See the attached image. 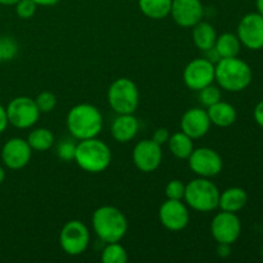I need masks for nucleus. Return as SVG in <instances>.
Segmentation results:
<instances>
[{
	"label": "nucleus",
	"mask_w": 263,
	"mask_h": 263,
	"mask_svg": "<svg viewBox=\"0 0 263 263\" xmlns=\"http://www.w3.org/2000/svg\"><path fill=\"white\" fill-rule=\"evenodd\" d=\"M67 128L77 140L97 138L103 128V116L95 105L81 103L69 109L67 115Z\"/></svg>",
	"instance_id": "f257e3e1"
},
{
	"label": "nucleus",
	"mask_w": 263,
	"mask_h": 263,
	"mask_svg": "<svg viewBox=\"0 0 263 263\" xmlns=\"http://www.w3.org/2000/svg\"><path fill=\"white\" fill-rule=\"evenodd\" d=\"M92 229L98 238L104 243L121 241L128 229L125 213L113 205H102L92 213Z\"/></svg>",
	"instance_id": "f03ea898"
},
{
	"label": "nucleus",
	"mask_w": 263,
	"mask_h": 263,
	"mask_svg": "<svg viewBox=\"0 0 263 263\" xmlns=\"http://www.w3.org/2000/svg\"><path fill=\"white\" fill-rule=\"evenodd\" d=\"M252 77L253 73L249 64L238 57L222 58L215 64V81L226 91H243L251 85Z\"/></svg>",
	"instance_id": "7ed1b4c3"
},
{
	"label": "nucleus",
	"mask_w": 263,
	"mask_h": 263,
	"mask_svg": "<svg viewBox=\"0 0 263 263\" xmlns=\"http://www.w3.org/2000/svg\"><path fill=\"white\" fill-rule=\"evenodd\" d=\"M74 162L89 174H100L110 166L112 152L104 141L98 138L80 140L76 145Z\"/></svg>",
	"instance_id": "20e7f679"
},
{
	"label": "nucleus",
	"mask_w": 263,
	"mask_h": 263,
	"mask_svg": "<svg viewBox=\"0 0 263 263\" xmlns=\"http://www.w3.org/2000/svg\"><path fill=\"white\" fill-rule=\"evenodd\" d=\"M184 199L197 212H211L218 207L220 190L210 179L198 177L186 184Z\"/></svg>",
	"instance_id": "39448f33"
},
{
	"label": "nucleus",
	"mask_w": 263,
	"mask_h": 263,
	"mask_svg": "<svg viewBox=\"0 0 263 263\" xmlns=\"http://www.w3.org/2000/svg\"><path fill=\"white\" fill-rule=\"evenodd\" d=\"M107 99L109 107L117 115H128L138 109L140 94L133 80L121 77L110 84L107 92Z\"/></svg>",
	"instance_id": "423d86ee"
},
{
	"label": "nucleus",
	"mask_w": 263,
	"mask_h": 263,
	"mask_svg": "<svg viewBox=\"0 0 263 263\" xmlns=\"http://www.w3.org/2000/svg\"><path fill=\"white\" fill-rule=\"evenodd\" d=\"M8 122L13 127L26 130L35 125L40 117V110L36 105L35 99L28 97H17L5 107Z\"/></svg>",
	"instance_id": "0eeeda50"
},
{
	"label": "nucleus",
	"mask_w": 263,
	"mask_h": 263,
	"mask_svg": "<svg viewBox=\"0 0 263 263\" xmlns=\"http://www.w3.org/2000/svg\"><path fill=\"white\" fill-rule=\"evenodd\" d=\"M90 233L82 221L71 220L64 223L59 234V244L68 256H80L87 249Z\"/></svg>",
	"instance_id": "6e6552de"
},
{
	"label": "nucleus",
	"mask_w": 263,
	"mask_h": 263,
	"mask_svg": "<svg viewBox=\"0 0 263 263\" xmlns=\"http://www.w3.org/2000/svg\"><path fill=\"white\" fill-rule=\"evenodd\" d=\"M189 167L197 176L211 179L215 177L222 171L223 161L220 154L212 148L202 146V148H194L192 154L187 158Z\"/></svg>",
	"instance_id": "1a4fd4ad"
},
{
	"label": "nucleus",
	"mask_w": 263,
	"mask_h": 263,
	"mask_svg": "<svg viewBox=\"0 0 263 263\" xmlns=\"http://www.w3.org/2000/svg\"><path fill=\"white\" fill-rule=\"evenodd\" d=\"M182 80L190 90L199 91L215 81V64L207 58L193 59L184 68Z\"/></svg>",
	"instance_id": "9d476101"
},
{
	"label": "nucleus",
	"mask_w": 263,
	"mask_h": 263,
	"mask_svg": "<svg viewBox=\"0 0 263 263\" xmlns=\"http://www.w3.org/2000/svg\"><path fill=\"white\" fill-rule=\"evenodd\" d=\"M241 233V222L236 213H217L211 223V234L218 244H234Z\"/></svg>",
	"instance_id": "9b49d317"
},
{
	"label": "nucleus",
	"mask_w": 263,
	"mask_h": 263,
	"mask_svg": "<svg viewBox=\"0 0 263 263\" xmlns=\"http://www.w3.org/2000/svg\"><path fill=\"white\" fill-rule=\"evenodd\" d=\"M162 158V146L152 139H144L134 146L133 161L139 171L145 174L156 171L161 166Z\"/></svg>",
	"instance_id": "f8f14e48"
},
{
	"label": "nucleus",
	"mask_w": 263,
	"mask_h": 263,
	"mask_svg": "<svg viewBox=\"0 0 263 263\" xmlns=\"http://www.w3.org/2000/svg\"><path fill=\"white\" fill-rule=\"evenodd\" d=\"M238 37L241 45L251 50H259L263 48V15L257 13H248L241 18L238 26Z\"/></svg>",
	"instance_id": "ddd939ff"
},
{
	"label": "nucleus",
	"mask_w": 263,
	"mask_h": 263,
	"mask_svg": "<svg viewBox=\"0 0 263 263\" xmlns=\"http://www.w3.org/2000/svg\"><path fill=\"white\" fill-rule=\"evenodd\" d=\"M32 152L27 140L22 138H12L3 145L2 161L7 168L17 171L27 166Z\"/></svg>",
	"instance_id": "4468645a"
},
{
	"label": "nucleus",
	"mask_w": 263,
	"mask_h": 263,
	"mask_svg": "<svg viewBox=\"0 0 263 263\" xmlns=\"http://www.w3.org/2000/svg\"><path fill=\"white\" fill-rule=\"evenodd\" d=\"M159 221L170 231H181L187 226L190 220L189 211L182 200L167 199L161 205L158 212Z\"/></svg>",
	"instance_id": "2eb2a0df"
},
{
	"label": "nucleus",
	"mask_w": 263,
	"mask_h": 263,
	"mask_svg": "<svg viewBox=\"0 0 263 263\" xmlns=\"http://www.w3.org/2000/svg\"><path fill=\"white\" fill-rule=\"evenodd\" d=\"M170 14L180 27L190 28L203 20L204 8L200 0H172Z\"/></svg>",
	"instance_id": "dca6fc26"
},
{
	"label": "nucleus",
	"mask_w": 263,
	"mask_h": 263,
	"mask_svg": "<svg viewBox=\"0 0 263 263\" xmlns=\"http://www.w3.org/2000/svg\"><path fill=\"white\" fill-rule=\"evenodd\" d=\"M211 121L207 110L202 108H190L182 115L180 121V127L182 133L195 140L207 135L211 128Z\"/></svg>",
	"instance_id": "f3484780"
},
{
	"label": "nucleus",
	"mask_w": 263,
	"mask_h": 263,
	"mask_svg": "<svg viewBox=\"0 0 263 263\" xmlns=\"http://www.w3.org/2000/svg\"><path fill=\"white\" fill-rule=\"evenodd\" d=\"M139 131V121L134 113L128 115H118L115 118L110 127L113 139L117 143L126 144L133 140Z\"/></svg>",
	"instance_id": "a211bd4d"
},
{
	"label": "nucleus",
	"mask_w": 263,
	"mask_h": 263,
	"mask_svg": "<svg viewBox=\"0 0 263 263\" xmlns=\"http://www.w3.org/2000/svg\"><path fill=\"white\" fill-rule=\"evenodd\" d=\"M207 113L211 123L217 127H229L236 121V109L234 105L222 100L208 107Z\"/></svg>",
	"instance_id": "6ab92c4d"
},
{
	"label": "nucleus",
	"mask_w": 263,
	"mask_h": 263,
	"mask_svg": "<svg viewBox=\"0 0 263 263\" xmlns=\"http://www.w3.org/2000/svg\"><path fill=\"white\" fill-rule=\"evenodd\" d=\"M247 202H248V195L246 190L236 186L229 187L223 193H220L218 207L225 212L236 213L246 207Z\"/></svg>",
	"instance_id": "aec40b11"
},
{
	"label": "nucleus",
	"mask_w": 263,
	"mask_h": 263,
	"mask_svg": "<svg viewBox=\"0 0 263 263\" xmlns=\"http://www.w3.org/2000/svg\"><path fill=\"white\" fill-rule=\"evenodd\" d=\"M193 28V43L199 50L207 51L213 48L217 39V32L211 23L200 21Z\"/></svg>",
	"instance_id": "412c9836"
},
{
	"label": "nucleus",
	"mask_w": 263,
	"mask_h": 263,
	"mask_svg": "<svg viewBox=\"0 0 263 263\" xmlns=\"http://www.w3.org/2000/svg\"><path fill=\"white\" fill-rule=\"evenodd\" d=\"M172 0H139V9L151 20H163L171 13Z\"/></svg>",
	"instance_id": "4be33fe9"
},
{
	"label": "nucleus",
	"mask_w": 263,
	"mask_h": 263,
	"mask_svg": "<svg viewBox=\"0 0 263 263\" xmlns=\"http://www.w3.org/2000/svg\"><path fill=\"white\" fill-rule=\"evenodd\" d=\"M167 144H168L170 152L179 159H187L192 152L194 151L193 139L182 131L170 136Z\"/></svg>",
	"instance_id": "5701e85b"
},
{
	"label": "nucleus",
	"mask_w": 263,
	"mask_h": 263,
	"mask_svg": "<svg viewBox=\"0 0 263 263\" xmlns=\"http://www.w3.org/2000/svg\"><path fill=\"white\" fill-rule=\"evenodd\" d=\"M241 43L239 40L238 35H234L231 32L221 33L216 39L215 48L221 55V58H233V57H238L240 53Z\"/></svg>",
	"instance_id": "b1692460"
},
{
	"label": "nucleus",
	"mask_w": 263,
	"mask_h": 263,
	"mask_svg": "<svg viewBox=\"0 0 263 263\" xmlns=\"http://www.w3.org/2000/svg\"><path fill=\"white\" fill-rule=\"evenodd\" d=\"M54 135L49 128L39 127L28 134L27 143L32 151L46 152L54 145Z\"/></svg>",
	"instance_id": "393cba45"
},
{
	"label": "nucleus",
	"mask_w": 263,
	"mask_h": 263,
	"mask_svg": "<svg viewBox=\"0 0 263 263\" xmlns=\"http://www.w3.org/2000/svg\"><path fill=\"white\" fill-rule=\"evenodd\" d=\"M128 259L127 252L120 244V241L107 243L105 248L102 252L103 263H126Z\"/></svg>",
	"instance_id": "a878e982"
},
{
	"label": "nucleus",
	"mask_w": 263,
	"mask_h": 263,
	"mask_svg": "<svg viewBox=\"0 0 263 263\" xmlns=\"http://www.w3.org/2000/svg\"><path fill=\"white\" fill-rule=\"evenodd\" d=\"M18 54V44L10 36H2L0 37V57L3 62L12 61Z\"/></svg>",
	"instance_id": "bb28decb"
},
{
	"label": "nucleus",
	"mask_w": 263,
	"mask_h": 263,
	"mask_svg": "<svg viewBox=\"0 0 263 263\" xmlns=\"http://www.w3.org/2000/svg\"><path fill=\"white\" fill-rule=\"evenodd\" d=\"M198 92H199V102L207 108L221 100V90L217 86H213V84L203 87Z\"/></svg>",
	"instance_id": "cd10ccee"
},
{
	"label": "nucleus",
	"mask_w": 263,
	"mask_h": 263,
	"mask_svg": "<svg viewBox=\"0 0 263 263\" xmlns=\"http://www.w3.org/2000/svg\"><path fill=\"white\" fill-rule=\"evenodd\" d=\"M40 113H49L57 107V97L50 91H43L35 98Z\"/></svg>",
	"instance_id": "c85d7f7f"
},
{
	"label": "nucleus",
	"mask_w": 263,
	"mask_h": 263,
	"mask_svg": "<svg viewBox=\"0 0 263 263\" xmlns=\"http://www.w3.org/2000/svg\"><path fill=\"white\" fill-rule=\"evenodd\" d=\"M15 7V13L21 20H30L36 14L39 5L33 0H20Z\"/></svg>",
	"instance_id": "c756f323"
},
{
	"label": "nucleus",
	"mask_w": 263,
	"mask_h": 263,
	"mask_svg": "<svg viewBox=\"0 0 263 263\" xmlns=\"http://www.w3.org/2000/svg\"><path fill=\"white\" fill-rule=\"evenodd\" d=\"M185 186H186V185H185L181 180H171V181H168V184L166 185V189H164L167 199H184Z\"/></svg>",
	"instance_id": "7c9ffc66"
},
{
	"label": "nucleus",
	"mask_w": 263,
	"mask_h": 263,
	"mask_svg": "<svg viewBox=\"0 0 263 263\" xmlns=\"http://www.w3.org/2000/svg\"><path fill=\"white\" fill-rule=\"evenodd\" d=\"M76 145L73 141L69 140H63L59 143V145L57 146V156L59 157V159H62L63 162H72L74 161V156H76Z\"/></svg>",
	"instance_id": "2f4dec72"
},
{
	"label": "nucleus",
	"mask_w": 263,
	"mask_h": 263,
	"mask_svg": "<svg viewBox=\"0 0 263 263\" xmlns=\"http://www.w3.org/2000/svg\"><path fill=\"white\" fill-rule=\"evenodd\" d=\"M170 136H171V134L168 133V130L164 127H161V128H157V130L154 131L152 140L156 141L157 144H159V145L162 146V145H164V144H167Z\"/></svg>",
	"instance_id": "473e14b6"
},
{
	"label": "nucleus",
	"mask_w": 263,
	"mask_h": 263,
	"mask_svg": "<svg viewBox=\"0 0 263 263\" xmlns=\"http://www.w3.org/2000/svg\"><path fill=\"white\" fill-rule=\"evenodd\" d=\"M8 125H9V122H8L7 109H5V107H3V105L0 104V135L7 130Z\"/></svg>",
	"instance_id": "72a5a7b5"
},
{
	"label": "nucleus",
	"mask_w": 263,
	"mask_h": 263,
	"mask_svg": "<svg viewBox=\"0 0 263 263\" xmlns=\"http://www.w3.org/2000/svg\"><path fill=\"white\" fill-rule=\"evenodd\" d=\"M204 53H205V57H204V58H207L208 61H210V62H212L213 64L218 63V62H220L221 59H222V58H221V55H220V54H218V51L216 50V48H215V46H213V48H211L210 50L204 51Z\"/></svg>",
	"instance_id": "f704fd0d"
},
{
	"label": "nucleus",
	"mask_w": 263,
	"mask_h": 263,
	"mask_svg": "<svg viewBox=\"0 0 263 263\" xmlns=\"http://www.w3.org/2000/svg\"><path fill=\"white\" fill-rule=\"evenodd\" d=\"M253 115H254V120H256V122L263 128V100H261V102L256 105Z\"/></svg>",
	"instance_id": "c9c22d12"
},
{
	"label": "nucleus",
	"mask_w": 263,
	"mask_h": 263,
	"mask_svg": "<svg viewBox=\"0 0 263 263\" xmlns=\"http://www.w3.org/2000/svg\"><path fill=\"white\" fill-rule=\"evenodd\" d=\"M230 247H231L230 244H218V247H217L218 256L222 257V258L230 256V252H231Z\"/></svg>",
	"instance_id": "e433bc0d"
},
{
	"label": "nucleus",
	"mask_w": 263,
	"mask_h": 263,
	"mask_svg": "<svg viewBox=\"0 0 263 263\" xmlns=\"http://www.w3.org/2000/svg\"><path fill=\"white\" fill-rule=\"evenodd\" d=\"M39 7H53L57 3H59L61 0H33Z\"/></svg>",
	"instance_id": "4c0bfd02"
},
{
	"label": "nucleus",
	"mask_w": 263,
	"mask_h": 263,
	"mask_svg": "<svg viewBox=\"0 0 263 263\" xmlns=\"http://www.w3.org/2000/svg\"><path fill=\"white\" fill-rule=\"evenodd\" d=\"M20 0H0V5H7V7H12L15 5Z\"/></svg>",
	"instance_id": "58836bf2"
},
{
	"label": "nucleus",
	"mask_w": 263,
	"mask_h": 263,
	"mask_svg": "<svg viewBox=\"0 0 263 263\" xmlns=\"http://www.w3.org/2000/svg\"><path fill=\"white\" fill-rule=\"evenodd\" d=\"M256 7H257V12L263 15V0H256Z\"/></svg>",
	"instance_id": "ea45409f"
},
{
	"label": "nucleus",
	"mask_w": 263,
	"mask_h": 263,
	"mask_svg": "<svg viewBox=\"0 0 263 263\" xmlns=\"http://www.w3.org/2000/svg\"><path fill=\"white\" fill-rule=\"evenodd\" d=\"M4 180H5V170H4V167L0 166V184H3V182H4Z\"/></svg>",
	"instance_id": "a19ab883"
},
{
	"label": "nucleus",
	"mask_w": 263,
	"mask_h": 263,
	"mask_svg": "<svg viewBox=\"0 0 263 263\" xmlns=\"http://www.w3.org/2000/svg\"><path fill=\"white\" fill-rule=\"evenodd\" d=\"M2 62H3V59H2V57H0V63H2Z\"/></svg>",
	"instance_id": "79ce46f5"
}]
</instances>
